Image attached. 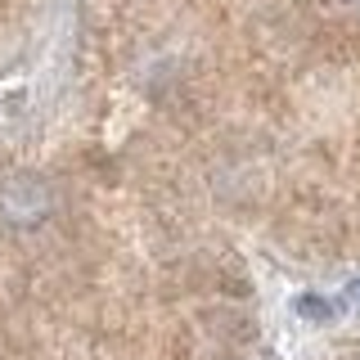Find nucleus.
Returning a JSON list of instances; mask_svg holds the SVG:
<instances>
[{"label":"nucleus","instance_id":"2","mask_svg":"<svg viewBox=\"0 0 360 360\" xmlns=\"http://www.w3.org/2000/svg\"><path fill=\"white\" fill-rule=\"evenodd\" d=\"M315 54H324L329 63H352V59H360V27L329 22V27L315 37Z\"/></svg>","mask_w":360,"mask_h":360},{"label":"nucleus","instance_id":"1","mask_svg":"<svg viewBox=\"0 0 360 360\" xmlns=\"http://www.w3.org/2000/svg\"><path fill=\"white\" fill-rule=\"evenodd\" d=\"M59 212L54 185L37 172H9L0 176V230L9 234H32Z\"/></svg>","mask_w":360,"mask_h":360},{"label":"nucleus","instance_id":"4","mask_svg":"<svg viewBox=\"0 0 360 360\" xmlns=\"http://www.w3.org/2000/svg\"><path fill=\"white\" fill-rule=\"evenodd\" d=\"M342 302H347V307H352V311H360V279H356V284H347Z\"/></svg>","mask_w":360,"mask_h":360},{"label":"nucleus","instance_id":"5","mask_svg":"<svg viewBox=\"0 0 360 360\" xmlns=\"http://www.w3.org/2000/svg\"><path fill=\"white\" fill-rule=\"evenodd\" d=\"M356 5H360V0H356Z\"/></svg>","mask_w":360,"mask_h":360},{"label":"nucleus","instance_id":"3","mask_svg":"<svg viewBox=\"0 0 360 360\" xmlns=\"http://www.w3.org/2000/svg\"><path fill=\"white\" fill-rule=\"evenodd\" d=\"M302 315H311V320H329L333 307H329V302H315V297H302Z\"/></svg>","mask_w":360,"mask_h":360}]
</instances>
